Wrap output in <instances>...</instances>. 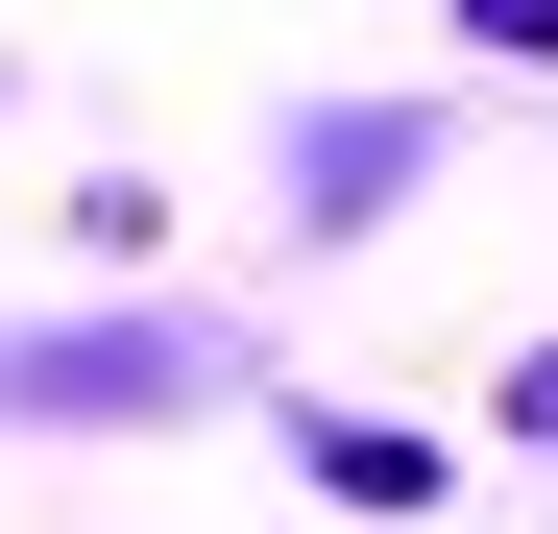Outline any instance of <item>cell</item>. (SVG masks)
Instances as JSON below:
<instances>
[{
  "mask_svg": "<svg viewBox=\"0 0 558 534\" xmlns=\"http://www.w3.org/2000/svg\"><path fill=\"white\" fill-rule=\"evenodd\" d=\"M510 437H558V340H534V365H510Z\"/></svg>",
  "mask_w": 558,
  "mask_h": 534,
  "instance_id": "4",
  "label": "cell"
},
{
  "mask_svg": "<svg viewBox=\"0 0 558 534\" xmlns=\"http://www.w3.org/2000/svg\"><path fill=\"white\" fill-rule=\"evenodd\" d=\"M461 25H486V49H558V0H461Z\"/></svg>",
  "mask_w": 558,
  "mask_h": 534,
  "instance_id": "3",
  "label": "cell"
},
{
  "mask_svg": "<svg viewBox=\"0 0 558 534\" xmlns=\"http://www.w3.org/2000/svg\"><path fill=\"white\" fill-rule=\"evenodd\" d=\"M219 340L195 316H122V340H0V413H195Z\"/></svg>",
  "mask_w": 558,
  "mask_h": 534,
  "instance_id": "1",
  "label": "cell"
},
{
  "mask_svg": "<svg viewBox=\"0 0 558 534\" xmlns=\"http://www.w3.org/2000/svg\"><path fill=\"white\" fill-rule=\"evenodd\" d=\"M316 486H340V510H437V437H389V413H316Z\"/></svg>",
  "mask_w": 558,
  "mask_h": 534,
  "instance_id": "2",
  "label": "cell"
}]
</instances>
